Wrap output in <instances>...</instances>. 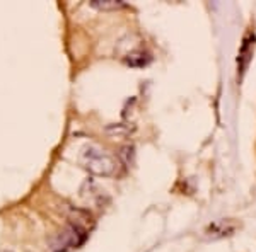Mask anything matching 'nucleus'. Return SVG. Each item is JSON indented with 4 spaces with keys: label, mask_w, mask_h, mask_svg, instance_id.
Here are the masks:
<instances>
[{
    "label": "nucleus",
    "mask_w": 256,
    "mask_h": 252,
    "mask_svg": "<svg viewBox=\"0 0 256 252\" xmlns=\"http://www.w3.org/2000/svg\"><path fill=\"white\" fill-rule=\"evenodd\" d=\"M90 5L98 7V9H102V10H110V9L123 7V2H118V0H92Z\"/></svg>",
    "instance_id": "3"
},
{
    "label": "nucleus",
    "mask_w": 256,
    "mask_h": 252,
    "mask_svg": "<svg viewBox=\"0 0 256 252\" xmlns=\"http://www.w3.org/2000/svg\"><path fill=\"white\" fill-rule=\"evenodd\" d=\"M84 167L96 176H113L116 172V160L96 145H89L82 152Z\"/></svg>",
    "instance_id": "1"
},
{
    "label": "nucleus",
    "mask_w": 256,
    "mask_h": 252,
    "mask_svg": "<svg viewBox=\"0 0 256 252\" xmlns=\"http://www.w3.org/2000/svg\"><path fill=\"white\" fill-rule=\"evenodd\" d=\"M253 46H254V32H248L244 41H242V46L239 49V56H238V67H239V75L241 77H242V73L246 72L251 56H253Z\"/></svg>",
    "instance_id": "2"
},
{
    "label": "nucleus",
    "mask_w": 256,
    "mask_h": 252,
    "mask_svg": "<svg viewBox=\"0 0 256 252\" xmlns=\"http://www.w3.org/2000/svg\"><path fill=\"white\" fill-rule=\"evenodd\" d=\"M4 252H7V251H4Z\"/></svg>",
    "instance_id": "4"
}]
</instances>
